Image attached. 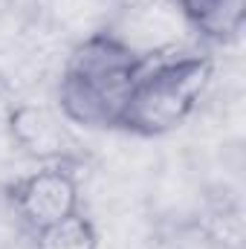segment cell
Masks as SVG:
<instances>
[{
    "mask_svg": "<svg viewBox=\"0 0 246 249\" xmlns=\"http://www.w3.org/2000/svg\"><path fill=\"white\" fill-rule=\"evenodd\" d=\"M157 53L142 50L116 29L84 35L61 67L55 87L58 113L87 130H116L136 78Z\"/></svg>",
    "mask_w": 246,
    "mask_h": 249,
    "instance_id": "1",
    "label": "cell"
},
{
    "mask_svg": "<svg viewBox=\"0 0 246 249\" xmlns=\"http://www.w3.org/2000/svg\"><path fill=\"white\" fill-rule=\"evenodd\" d=\"M214 75V61L206 53L159 50L136 78L119 127L136 139H159L183 127L200 107Z\"/></svg>",
    "mask_w": 246,
    "mask_h": 249,
    "instance_id": "2",
    "label": "cell"
},
{
    "mask_svg": "<svg viewBox=\"0 0 246 249\" xmlns=\"http://www.w3.org/2000/svg\"><path fill=\"white\" fill-rule=\"evenodd\" d=\"M3 200L15 220L32 235L50 223L81 212V177L75 160L38 162L35 171L15 177L3 188Z\"/></svg>",
    "mask_w": 246,
    "mask_h": 249,
    "instance_id": "3",
    "label": "cell"
},
{
    "mask_svg": "<svg viewBox=\"0 0 246 249\" xmlns=\"http://www.w3.org/2000/svg\"><path fill=\"white\" fill-rule=\"evenodd\" d=\"M67 119L61 113H53L44 105H18L9 110V136L15 148H20L26 157L38 162H55V160H72L70 136H67Z\"/></svg>",
    "mask_w": 246,
    "mask_h": 249,
    "instance_id": "4",
    "label": "cell"
},
{
    "mask_svg": "<svg viewBox=\"0 0 246 249\" xmlns=\"http://www.w3.org/2000/svg\"><path fill=\"white\" fill-rule=\"evenodd\" d=\"M185 26L206 44L226 47L241 38L246 0H174Z\"/></svg>",
    "mask_w": 246,
    "mask_h": 249,
    "instance_id": "5",
    "label": "cell"
},
{
    "mask_svg": "<svg viewBox=\"0 0 246 249\" xmlns=\"http://www.w3.org/2000/svg\"><path fill=\"white\" fill-rule=\"evenodd\" d=\"M29 238H32V249H99L102 244L99 226L84 209L32 232Z\"/></svg>",
    "mask_w": 246,
    "mask_h": 249,
    "instance_id": "6",
    "label": "cell"
}]
</instances>
